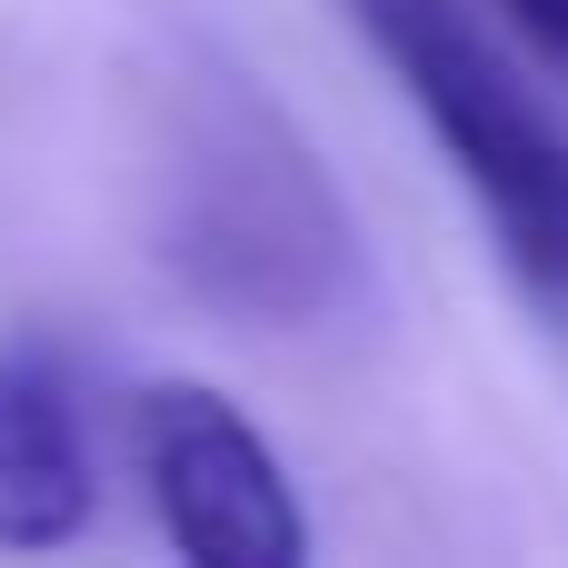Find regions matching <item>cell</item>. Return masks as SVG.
Returning a JSON list of instances; mask_svg holds the SVG:
<instances>
[{
  "label": "cell",
  "mask_w": 568,
  "mask_h": 568,
  "mask_svg": "<svg viewBox=\"0 0 568 568\" xmlns=\"http://www.w3.org/2000/svg\"><path fill=\"white\" fill-rule=\"evenodd\" d=\"M100 509V449L80 369L50 339H0V549H70Z\"/></svg>",
  "instance_id": "cell-4"
},
{
  "label": "cell",
  "mask_w": 568,
  "mask_h": 568,
  "mask_svg": "<svg viewBox=\"0 0 568 568\" xmlns=\"http://www.w3.org/2000/svg\"><path fill=\"white\" fill-rule=\"evenodd\" d=\"M359 40L399 70L409 110L449 150L489 250L568 339V130L529 100V80L499 60L469 0H349Z\"/></svg>",
  "instance_id": "cell-2"
},
{
  "label": "cell",
  "mask_w": 568,
  "mask_h": 568,
  "mask_svg": "<svg viewBox=\"0 0 568 568\" xmlns=\"http://www.w3.org/2000/svg\"><path fill=\"white\" fill-rule=\"evenodd\" d=\"M150 240L160 270L250 339H310L369 300V240L339 180L230 60H190L160 100Z\"/></svg>",
  "instance_id": "cell-1"
},
{
  "label": "cell",
  "mask_w": 568,
  "mask_h": 568,
  "mask_svg": "<svg viewBox=\"0 0 568 568\" xmlns=\"http://www.w3.org/2000/svg\"><path fill=\"white\" fill-rule=\"evenodd\" d=\"M499 10H509V20H519V30L568 70V0H499Z\"/></svg>",
  "instance_id": "cell-5"
},
{
  "label": "cell",
  "mask_w": 568,
  "mask_h": 568,
  "mask_svg": "<svg viewBox=\"0 0 568 568\" xmlns=\"http://www.w3.org/2000/svg\"><path fill=\"white\" fill-rule=\"evenodd\" d=\"M130 459H140V489H150L180 559H200V568L310 559V509H300L280 449L210 379H150L130 399Z\"/></svg>",
  "instance_id": "cell-3"
}]
</instances>
